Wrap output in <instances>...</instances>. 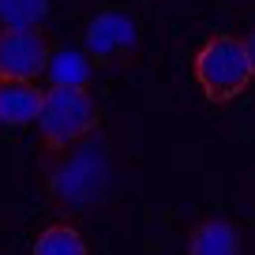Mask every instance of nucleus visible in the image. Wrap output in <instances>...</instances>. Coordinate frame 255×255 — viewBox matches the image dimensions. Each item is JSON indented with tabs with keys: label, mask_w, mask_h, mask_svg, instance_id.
I'll use <instances>...</instances> for the list:
<instances>
[{
	"label": "nucleus",
	"mask_w": 255,
	"mask_h": 255,
	"mask_svg": "<svg viewBox=\"0 0 255 255\" xmlns=\"http://www.w3.org/2000/svg\"><path fill=\"white\" fill-rule=\"evenodd\" d=\"M34 128H38L41 161L60 158L102 128V105L94 102L90 87H49Z\"/></svg>",
	"instance_id": "nucleus-1"
},
{
	"label": "nucleus",
	"mask_w": 255,
	"mask_h": 255,
	"mask_svg": "<svg viewBox=\"0 0 255 255\" xmlns=\"http://www.w3.org/2000/svg\"><path fill=\"white\" fill-rule=\"evenodd\" d=\"M41 173H45V195L56 210L64 214H87L98 203L105 199V188H109V165H105L102 150H90V146H72L60 158L41 161Z\"/></svg>",
	"instance_id": "nucleus-2"
},
{
	"label": "nucleus",
	"mask_w": 255,
	"mask_h": 255,
	"mask_svg": "<svg viewBox=\"0 0 255 255\" xmlns=\"http://www.w3.org/2000/svg\"><path fill=\"white\" fill-rule=\"evenodd\" d=\"M191 79L203 90L210 105H229L252 87V68L240 38L233 34H210L195 56H191Z\"/></svg>",
	"instance_id": "nucleus-3"
},
{
	"label": "nucleus",
	"mask_w": 255,
	"mask_h": 255,
	"mask_svg": "<svg viewBox=\"0 0 255 255\" xmlns=\"http://www.w3.org/2000/svg\"><path fill=\"white\" fill-rule=\"evenodd\" d=\"M83 45H87V60L94 68H128L143 53V34H139L131 11L102 8L90 15L87 30H83Z\"/></svg>",
	"instance_id": "nucleus-4"
},
{
	"label": "nucleus",
	"mask_w": 255,
	"mask_h": 255,
	"mask_svg": "<svg viewBox=\"0 0 255 255\" xmlns=\"http://www.w3.org/2000/svg\"><path fill=\"white\" fill-rule=\"evenodd\" d=\"M53 41L41 26H0V75L4 79H30L45 75Z\"/></svg>",
	"instance_id": "nucleus-5"
},
{
	"label": "nucleus",
	"mask_w": 255,
	"mask_h": 255,
	"mask_svg": "<svg viewBox=\"0 0 255 255\" xmlns=\"http://www.w3.org/2000/svg\"><path fill=\"white\" fill-rule=\"evenodd\" d=\"M188 255H244V229L233 218H199L184 237Z\"/></svg>",
	"instance_id": "nucleus-6"
},
{
	"label": "nucleus",
	"mask_w": 255,
	"mask_h": 255,
	"mask_svg": "<svg viewBox=\"0 0 255 255\" xmlns=\"http://www.w3.org/2000/svg\"><path fill=\"white\" fill-rule=\"evenodd\" d=\"M45 90L30 79H4L0 75V124L8 128H26L38 120Z\"/></svg>",
	"instance_id": "nucleus-7"
},
{
	"label": "nucleus",
	"mask_w": 255,
	"mask_h": 255,
	"mask_svg": "<svg viewBox=\"0 0 255 255\" xmlns=\"http://www.w3.org/2000/svg\"><path fill=\"white\" fill-rule=\"evenodd\" d=\"M34 255H90L87 237L72 222H49L34 237Z\"/></svg>",
	"instance_id": "nucleus-8"
},
{
	"label": "nucleus",
	"mask_w": 255,
	"mask_h": 255,
	"mask_svg": "<svg viewBox=\"0 0 255 255\" xmlns=\"http://www.w3.org/2000/svg\"><path fill=\"white\" fill-rule=\"evenodd\" d=\"M90 68L94 64L87 60V53H75V49H60L49 56L45 75L53 79V87H90Z\"/></svg>",
	"instance_id": "nucleus-9"
},
{
	"label": "nucleus",
	"mask_w": 255,
	"mask_h": 255,
	"mask_svg": "<svg viewBox=\"0 0 255 255\" xmlns=\"http://www.w3.org/2000/svg\"><path fill=\"white\" fill-rule=\"evenodd\" d=\"M49 0H0V26H41Z\"/></svg>",
	"instance_id": "nucleus-10"
},
{
	"label": "nucleus",
	"mask_w": 255,
	"mask_h": 255,
	"mask_svg": "<svg viewBox=\"0 0 255 255\" xmlns=\"http://www.w3.org/2000/svg\"><path fill=\"white\" fill-rule=\"evenodd\" d=\"M240 45H244V56H248V68H252V79H255V26L240 38Z\"/></svg>",
	"instance_id": "nucleus-11"
},
{
	"label": "nucleus",
	"mask_w": 255,
	"mask_h": 255,
	"mask_svg": "<svg viewBox=\"0 0 255 255\" xmlns=\"http://www.w3.org/2000/svg\"><path fill=\"white\" fill-rule=\"evenodd\" d=\"M237 4H255V0H237Z\"/></svg>",
	"instance_id": "nucleus-12"
}]
</instances>
